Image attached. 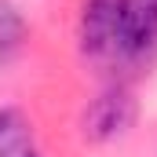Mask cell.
<instances>
[{
	"label": "cell",
	"instance_id": "1",
	"mask_svg": "<svg viewBox=\"0 0 157 157\" xmlns=\"http://www.w3.org/2000/svg\"><path fill=\"white\" fill-rule=\"evenodd\" d=\"M80 48L102 70H132L157 51V0H88Z\"/></svg>",
	"mask_w": 157,
	"mask_h": 157
},
{
	"label": "cell",
	"instance_id": "2",
	"mask_svg": "<svg viewBox=\"0 0 157 157\" xmlns=\"http://www.w3.org/2000/svg\"><path fill=\"white\" fill-rule=\"evenodd\" d=\"M135 117H139L135 95H132L121 80H113L110 88H102V91L88 102V110H84V117H80V132H84L88 143H117V139H124V135L132 132Z\"/></svg>",
	"mask_w": 157,
	"mask_h": 157
},
{
	"label": "cell",
	"instance_id": "3",
	"mask_svg": "<svg viewBox=\"0 0 157 157\" xmlns=\"http://www.w3.org/2000/svg\"><path fill=\"white\" fill-rule=\"evenodd\" d=\"M0 157H44L33 132V121L18 106L0 110Z\"/></svg>",
	"mask_w": 157,
	"mask_h": 157
},
{
	"label": "cell",
	"instance_id": "4",
	"mask_svg": "<svg viewBox=\"0 0 157 157\" xmlns=\"http://www.w3.org/2000/svg\"><path fill=\"white\" fill-rule=\"evenodd\" d=\"M22 37H26V18L18 15V7L0 0V62H7L22 48Z\"/></svg>",
	"mask_w": 157,
	"mask_h": 157
}]
</instances>
